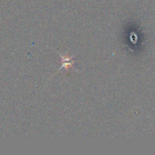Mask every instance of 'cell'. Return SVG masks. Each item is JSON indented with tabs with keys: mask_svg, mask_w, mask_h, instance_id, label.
Instances as JSON below:
<instances>
[{
	"mask_svg": "<svg viewBox=\"0 0 155 155\" xmlns=\"http://www.w3.org/2000/svg\"><path fill=\"white\" fill-rule=\"evenodd\" d=\"M60 55V57L61 58V66L60 67V68L58 69V70H61L62 68H65L66 70H68L69 68H73L76 70L75 68H74V61L73 60V56H69L68 55H62L59 52H57ZM77 71V70H76Z\"/></svg>",
	"mask_w": 155,
	"mask_h": 155,
	"instance_id": "cell-1",
	"label": "cell"
}]
</instances>
